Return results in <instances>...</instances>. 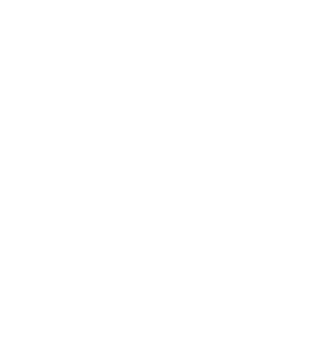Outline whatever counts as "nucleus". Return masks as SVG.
<instances>
[]
</instances>
